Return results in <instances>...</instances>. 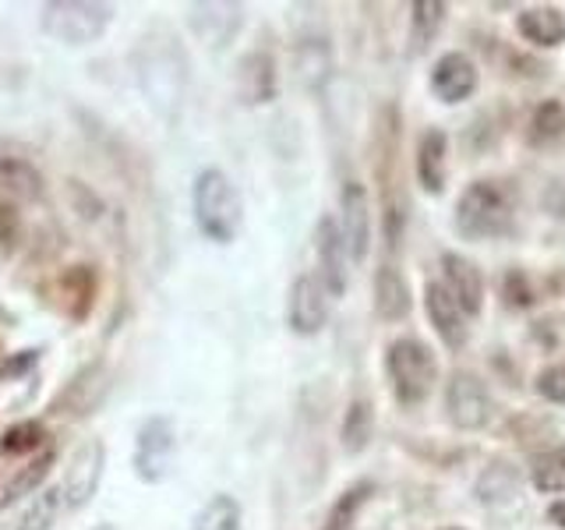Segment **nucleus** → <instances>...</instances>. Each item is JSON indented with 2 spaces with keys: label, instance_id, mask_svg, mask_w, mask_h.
Masks as SVG:
<instances>
[{
  "label": "nucleus",
  "instance_id": "9b49d317",
  "mask_svg": "<svg viewBox=\"0 0 565 530\" xmlns=\"http://www.w3.org/2000/svg\"><path fill=\"white\" fill-rule=\"evenodd\" d=\"M424 311H428V322L431 329L438 332V340L446 350H463L467 340H470V322L463 308L456 305L452 294L446 290V283L441 279H428L424 283Z\"/></svg>",
  "mask_w": 565,
  "mask_h": 530
},
{
  "label": "nucleus",
  "instance_id": "423d86ee",
  "mask_svg": "<svg viewBox=\"0 0 565 530\" xmlns=\"http://www.w3.org/2000/svg\"><path fill=\"white\" fill-rule=\"evenodd\" d=\"M138 82L141 93L159 114H170L184 93V67L173 50H159V40H146L138 50Z\"/></svg>",
  "mask_w": 565,
  "mask_h": 530
},
{
  "label": "nucleus",
  "instance_id": "2f4dec72",
  "mask_svg": "<svg viewBox=\"0 0 565 530\" xmlns=\"http://www.w3.org/2000/svg\"><path fill=\"white\" fill-rule=\"evenodd\" d=\"M375 491V485L371 481H358V485H350L340 499L332 502L329 509V520H326V530H353V523H358V512L361 506L367 502V495Z\"/></svg>",
  "mask_w": 565,
  "mask_h": 530
},
{
  "label": "nucleus",
  "instance_id": "1a4fd4ad",
  "mask_svg": "<svg viewBox=\"0 0 565 530\" xmlns=\"http://www.w3.org/2000/svg\"><path fill=\"white\" fill-rule=\"evenodd\" d=\"M329 290L322 287V279L315 273H300L290 283L287 297V326L297 336H318L329 322Z\"/></svg>",
  "mask_w": 565,
  "mask_h": 530
},
{
  "label": "nucleus",
  "instance_id": "4468645a",
  "mask_svg": "<svg viewBox=\"0 0 565 530\" xmlns=\"http://www.w3.org/2000/svg\"><path fill=\"white\" fill-rule=\"evenodd\" d=\"M441 283L452 294V300L463 308L467 318H477L484 311V273L467 255L446 252L441 255Z\"/></svg>",
  "mask_w": 565,
  "mask_h": 530
},
{
  "label": "nucleus",
  "instance_id": "aec40b11",
  "mask_svg": "<svg viewBox=\"0 0 565 530\" xmlns=\"http://www.w3.org/2000/svg\"><path fill=\"white\" fill-rule=\"evenodd\" d=\"M516 32L530 46H541V50L562 46L565 43V14L558 8H547V4L523 8L516 14Z\"/></svg>",
  "mask_w": 565,
  "mask_h": 530
},
{
  "label": "nucleus",
  "instance_id": "79ce46f5",
  "mask_svg": "<svg viewBox=\"0 0 565 530\" xmlns=\"http://www.w3.org/2000/svg\"><path fill=\"white\" fill-rule=\"evenodd\" d=\"M441 530H463V527H441Z\"/></svg>",
  "mask_w": 565,
  "mask_h": 530
},
{
  "label": "nucleus",
  "instance_id": "a878e982",
  "mask_svg": "<svg viewBox=\"0 0 565 530\" xmlns=\"http://www.w3.org/2000/svg\"><path fill=\"white\" fill-rule=\"evenodd\" d=\"M53 464H57V456H53L50 449L46 453H40L32 459V464H25L22 470H18L11 481H8V488H4V506H14L18 499H25V495H40L43 491V481L50 477V470H53Z\"/></svg>",
  "mask_w": 565,
  "mask_h": 530
},
{
  "label": "nucleus",
  "instance_id": "412c9836",
  "mask_svg": "<svg viewBox=\"0 0 565 530\" xmlns=\"http://www.w3.org/2000/svg\"><path fill=\"white\" fill-rule=\"evenodd\" d=\"M0 194L11 202H35L43 194V173L22 156H0Z\"/></svg>",
  "mask_w": 565,
  "mask_h": 530
},
{
  "label": "nucleus",
  "instance_id": "c9c22d12",
  "mask_svg": "<svg viewBox=\"0 0 565 530\" xmlns=\"http://www.w3.org/2000/svg\"><path fill=\"white\" fill-rule=\"evenodd\" d=\"M505 294H509L512 308H530V305H534V297H530V287H526L523 273H509L505 276Z\"/></svg>",
  "mask_w": 565,
  "mask_h": 530
},
{
  "label": "nucleus",
  "instance_id": "ea45409f",
  "mask_svg": "<svg viewBox=\"0 0 565 530\" xmlns=\"http://www.w3.org/2000/svg\"><path fill=\"white\" fill-rule=\"evenodd\" d=\"M547 520H552L558 530H565V499H555L552 506H547Z\"/></svg>",
  "mask_w": 565,
  "mask_h": 530
},
{
  "label": "nucleus",
  "instance_id": "2eb2a0df",
  "mask_svg": "<svg viewBox=\"0 0 565 530\" xmlns=\"http://www.w3.org/2000/svg\"><path fill=\"white\" fill-rule=\"evenodd\" d=\"M106 389H110V371H106V364H103V361L85 364V368L78 371V375L61 389V396L53 400L50 411H53V414L82 417V414L96 411V406L103 403Z\"/></svg>",
  "mask_w": 565,
  "mask_h": 530
},
{
  "label": "nucleus",
  "instance_id": "20e7f679",
  "mask_svg": "<svg viewBox=\"0 0 565 530\" xmlns=\"http://www.w3.org/2000/svg\"><path fill=\"white\" fill-rule=\"evenodd\" d=\"M456 230L467 241H491L505 237L512 230V205L502 184L473 181L456 202Z\"/></svg>",
  "mask_w": 565,
  "mask_h": 530
},
{
  "label": "nucleus",
  "instance_id": "0eeeda50",
  "mask_svg": "<svg viewBox=\"0 0 565 530\" xmlns=\"http://www.w3.org/2000/svg\"><path fill=\"white\" fill-rule=\"evenodd\" d=\"M446 417L459 432H481L494 417V400L481 375L456 368L446 379Z\"/></svg>",
  "mask_w": 565,
  "mask_h": 530
},
{
  "label": "nucleus",
  "instance_id": "58836bf2",
  "mask_svg": "<svg viewBox=\"0 0 565 530\" xmlns=\"http://www.w3.org/2000/svg\"><path fill=\"white\" fill-rule=\"evenodd\" d=\"M547 209H555L558 216H565V184H555L552 191H547Z\"/></svg>",
  "mask_w": 565,
  "mask_h": 530
},
{
  "label": "nucleus",
  "instance_id": "b1692460",
  "mask_svg": "<svg viewBox=\"0 0 565 530\" xmlns=\"http://www.w3.org/2000/svg\"><path fill=\"white\" fill-rule=\"evenodd\" d=\"M332 75V46L329 40H305L297 46V78L308 88H322Z\"/></svg>",
  "mask_w": 565,
  "mask_h": 530
},
{
  "label": "nucleus",
  "instance_id": "c756f323",
  "mask_svg": "<svg viewBox=\"0 0 565 530\" xmlns=\"http://www.w3.org/2000/svg\"><path fill=\"white\" fill-rule=\"evenodd\" d=\"M562 135H565V106L558 99H544L534 110V117H530V141L544 149L555 146Z\"/></svg>",
  "mask_w": 565,
  "mask_h": 530
},
{
  "label": "nucleus",
  "instance_id": "9d476101",
  "mask_svg": "<svg viewBox=\"0 0 565 530\" xmlns=\"http://www.w3.org/2000/svg\"><path fill=\"white\" fill-rule=\"evenodd\" d=\"M340 234L350 262H364L371 252V199L361 181H347L340 191Z\"/></svg>",
  "mask_w": 565,
  "mask_h": 530
},
{
  "label": "nucleus",
  "instance_id": "a19ab883",
  "mask_svg": "<svg viewBox=\"0 0 565 530\" xmlns=\"http://www.w3.org/2000/svg\"><path fill=\"white\" fill-rule=\"evenodd\" d=\"M93 530H114V527H106V523H103V527H93Z\"/></svg>",
  "mask_w": 565,
  "mask_h": 530
},
{
  "label": "nucleus",
  "instance_id": "f3484780",
  "mask_svg": "<svg viewBox=\"0 0 565 530\" xmlns=\"http://www.w3.org/2000/svg\"><path fill=\"white\" fill-rule=\"evenodd\" d=\"M188 11H191L188 14L191 32L212 50H223L230 40H234L241 29V18H244L241 4H191Z\"/></svg>",
  "mask_w": 565,
  "mask_h": 530
},
{
  "label": "nucleus",
  "instance_id": "e433bc0d",
  "mask_svg": "<svg viewBox=\"0 0 565 530\" xmlns=\"http://www.w3.org/2000/svg\"><path fill=\"white\" fill-rule=\"evenodd\" d=\"M35 361H40V350H22V358H14L11 364H4V368H0V382H4V379H11V375H18V371H22V368H29V364H35Z\"/></svg>",
  "mask_w": 565,
  "mask_h": 530
},
{
  "label": "nucleus",
  "instance_id": "f8f14e48",
  "mask_svg": "<svg viewBox=\"0 0 565 530\" xmlns=\"http://www.w3.org/2000/svg\"><path fill=\"white\" fill-rule=\"evenodd\" d=\"M315 255H318V279L329 290V297H343L350 287V255L340 234V223L332 216H322L315 226Z\"/></svg>",
  "mask_w": 565,
  "mask_h": 530
},
{
  "label": "nucleus",
  "instance_id": "7ed1b4c3",
  "mask_svg": "<svg viewBox=\"0 0 565 530\" xmlns=\"http://www.w3.org/2000/svg\"><path fill=\"white\" fill-rule=\"evenodd\" d=\"M114 22V4L103 0H46L40 8V29L61 46H88L103 40Z\"/></svg>",
  "mask_w": 565,
  "mask_h": 530
},
{
  "label": "nucleus",
  "instance_id": "ddd939ff",
  "mask_svg": "<svg viewBox=\"0 0 565 530\" xmlns=\"http://www.w3.org/2000/svg\"><path fill=\"white\" fill-rule=\"evenodd\" d=\"M477 85H481V71H477V64L459 50L441 53L431 67V93L449 106L470 99L477 93Z\"/></svg>",
  "mask_w": 565,
  "mask_h": 530
},
{
  "label": "nucleus",
  "instance_id": "393cba45",
  "mask_svg": "<svg viewBox=\"0 0 565 530\" xmlns=\"http://www.w3.org/2000/svg\"><path fill=\"white\" fill-rule=\"evenodd\" d=\"M191 530H244V509L234 495H212V499L194 512Z\"/></svg>",
  "mask_w": 565,
  "mask_h": 530
},
{
  "label": "nucleus",
  "instance_id": "72a5a7b5",
  "mask_svg": "<svg viewBox=\"0 0 565 530\" xmlns=\"http://www.w3.org/2000/svg\"><path fill=\"white\" fill-rule=\"evenodd\" d=\"M534 385L547 403H565V364H547Z\"/></svg>",
  "mask_w": 565,
  "mask_h": 530
},
{
  "label": "nucleus",
  "instance_id": "f03ea898",
  "mask_svg": "<svg viewBox=\"0 0 565 530\" xmlns=\"http://www.w3.org/2000/svg\"><path fill=\"white\" fill-rule=\"evenodd\" d=\"M385 371L393 382V393L403 406H420L438 385L435 350L417 336H399L385 350Z\"/></svg>",
  "mask_w": 565,
  "mask_h": 530
},
{
  "label": "nucleus",
  "instance_id": "6e6552de",
  "mask_svg": "<svg viewBox=\"0 0 565 530\" xmlns=\"http://www.w3.org/2000/svg\"><path fill=\"white\" fill-rule=\"evenodd\" d=\"M103 470H106V442L103 438L78 442V449L71 453L64 464V485H61L64 506L82 509L93 502L103 481Z\"/></svg>",
  "mask_w": 565,
  "mask_h": 530
},
{
  "label": "nucleus",
  "instance_id": "5701e85b",
  "mask_svg": "<svg viewBox=\"0 0 565 530\" xmlns=\"http://www.w3.org/2000/svg\"><path fill=\"white\" fill-rule=\"evenodd\" d=\"M371 435H375V406H371V400L358 396V400H350L347 406V414H343V428H340V442H343V449L350 456H358L367 449V442Z\"/></svg>",
  "mask_w": 565,
  "mask_h": 530
},
{
  "label": "nucleus",
  "instance_id": "bb28decb",
  "mask_svg": "<svg viewBox=\"0 0 565 530\" xmlns=\"http://www.w3.org/2000/svg\"><path fill=\"white\" fill-rule=\"evenodd\" d=\"M446 11L449 8L441 4V0H417V4L411 8V46H414V53H424L435 43L441 22H446Z\"/></svg>",
  "mask_w": 565,
  "mask_h": 530
},
{
  "label": "nucleus",
  "instance_id": "473e14b6",
  "mask_svg": "<svg viewBox=\"0 0 565 530\" xmlns=\"http://www.w3.org/2000/svg\"><path fill=\"white\" fill-rule=\"evenodd\" d=\"M46 428L40 421H18L11 428L0 432V453L4 456H29L35 449H43Z\"/></svg>",
  "mask_w": 565,
  "mask_h": 530
},
{
  "label": "nucleus",
  "instance_id": "dca6fc26",
  "mask_svg": "<svg viewBox=\"0 0 565 530\" xmlns=\"http://www.w3.org/2000/svg\"><path fill=\"white\" fill-rule=\"evenodd\" d=\"M279 93V75H276V61L269 50H252L244 53L237 64V96L247 106H265L273 103Z\"/></svg>",
  "mask_w": 565,
  "mask_h": 530
},
{
  "label": "nucleus",
  "instance_id": "f257e3e1",
  "mask_svg": "<svg viewBox=\"0 0 565 530\" xmlns=\"http://www.w3.org/2000/svg\"><path fill=\"white\" fill-rule=\"evenodd\" d=\"M191 212L199 234L212 244H234L244 223V202L237 184L220 167L199 170L191 184Z\"/></svg>",
  "mask_w": 565,
  "mask_h": 530
},
{
  "label": "nucleus",
  "instance_id": "f704fd0d",
  "mask_svg": "<svg viewBox=\"0 0 565 530\" xmlns=\"http://www.w3.org/2000/svg\"><path fill=\"white\" fill-rule=\"evenodd\" d=\"M67 191H71V205H75V212H78L82 220H99L103 216L99 194H93L82 181H67Z\"/></svg>",
  "mask_w": 565,
  "mask_h": 530
},
{
  "label": "nucleus",
  "instance_id": "6ab92c4d",
  "mask_svg": "<svg viewBox=\"0 0 565 530\" xmlns=\"http://www.w3.org/2000/svg\"><path fill=\"white\" fill-rule=\"evenodd\" d=\"M446 156H449V138L446 131H424L417 141V184L428 194L446 191Z\"/></svg>",
  "mask_w": 565,
  "mask_h": 530
},
{
  "label": "nucleus",
  "instance_id": "4c0bfd02",
  "mask_svg": "<svg viewBox=\"0 0 565 530\" xmlns=\"http://www.w3.org/2000/svg\"><path fill=\"white\" fill-rule=\"evenodd\" d=\"M14 230H18V216H14V209L0 202V247H4V244L14 237Z\"/></svg>",
  "mask_w": 565,
  "mask_h": 530
},
{
  "label": "nucleus",
  "instance_id": "a211bd4d",
  "mask_svg": "<svg viewBox=\"0 0 565 530\" xmlns=\"http://www.w3.org/2000/svg\"><path fill=\"white\" fill-rule=\"evenodd\" d=\"M411 287H406V276L399 273L396 262H382L375 273V311L385 322H403L411 315Z\"/></svg>",
  "mask_w": 565,
  "mask_h": 530
},
{
  "label": "nucleus",
  "instance_id": "c85d7f7f",
  "mask_svg": "<svg viewBox=\"0 0 565 530\" xmlns=\"http://www.w3.org/2000/svg\"><path fill=\"white\" fill-rule=\"evenodd\" d=\"M516 491H520V474L512 464H505V459H494V464L481 474V481H477V495H481L484 506L509 502Z\"/></svg>",
  "mask_w": 565,
  "mask_h": 530
},
{
  "label": "nucleus",
  "instance_id": "39448f33",
  "mask_svg": "<svg viewBox=\"0 0 565 530\" xmlns=\"http://www.w3.org/2000/svg\"><path fill=\"white\" fill-rule=\"evenodd\" d=\"M173 456H177V424L167 414H152L149 421H141V428L135 435V453L131 467L135 477L146 485H163L173 474Z\"/></svg>",
  "mask_w": 565,
  "mask_h": 530
},
{
  "label": "nucleus",
  "instance_id": "4be33fe9",
  "mask_svg": "<svg viewBox=\"0 0 565 530\" xmlns=\"http://www.w3.org/2000/svg\"><path fill=\"white\" fill-rule=\"evenodd\" d=\"M61 294H64V311L82 322V318L93 311L96 300V273L88 265H71V269L61 276Z\"/></svg>",
  "mask_w": 565,
  "mask_h": 530
},
{
  "label": "nucleus",
  "instance_id": "7c9ffc66",
  "mask_svg": "<svg viewBox=\"0 0 565 530\" xmlns=\"http://www.w3.org/2000/svg\"><path fill=\"white\" fill-rule=\"evenodd\" d=\"M61 509H64L61 488H43L32 499V506L22 512V520H18L14 530H53V523L61 520Z\"/></svg>",
  "mask_w": 565,
  "mask_h": 530
},
{
  "label": "nucleus",
  "instance_id": "cd10ccee",
  "mask_svg": "<svg viewBox=\"0 0 565 530\" xmlns=\"http://www.w3.org/2000/svg\"><path fill=\"white\" fill-rule=\"evenodd\" d=\"M530 485L541 495H565V446H555L530 459Z\"/></svg>",
  "mask_w": 565,
  "mask_h": 530
}]
</instances>
